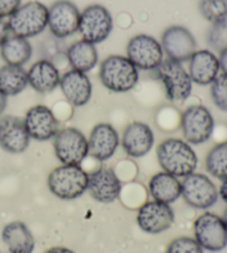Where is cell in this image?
<instances>
[{"instance_id":"obj_1","label":"cell","mask_w":227,"mask_h":253,"mask_svg":"<svg viewBox=\"0 0 227 253\" xmlns=\"http://www.w3.org/2000/svg\"><path fill=\"white\" fill-rule=\"evenodd\" d=\"M157 162L164 172L176 178L193 173L197 167V156L190 144L178 138L165 139L156 148Z\"/></svg>"},{"instance_id":"obj_2","label":"cell","mask_w":227,"mask_h":253,"mask_svg":"<svg viewBox=\"0 0 227 253\" xmlns=\"http://www.w3.org/2000/svg\"><path fill=\"white\" fill-rule=\"evenodd\" d=\"M99 78L104 88L123 93L131 91L138 84L139 69L126 57L112 55L100 65Z\"/></svg>"},{"instance_id":"obj_3","label":"cell","mask_w":227,"mask_h":253,"mask_svg":"<svg viewBox=\"0 0 227 253\" xmlns=\"http://www.w3.org/2000/svg\"><path fill=\"white\" fill-rule=\"evenodd\" d=\"M48 188L61 200H75L87 191L88 173L80 166L62 165L49 173Z\"/></svg>"},{"instance_id":"obj_4","label":"cell","mask_w":227,"mask_h":253,"mask_svg":"<svg viewBox=\"0 0 227 253\" xmlns=\"http://www.w3.org/2000/svg\"><path fill=\"white\" fill-rule=\"evenodd\" d=\"M12 36L21 38L37 37L48 27V7L40 1H29L17 9L8 18Z\"/></svg>"},{"instance_id":"obj_5","label":"cell","mask_w":227,"mask_h":253,"mask_svg":"<svg viewBox=\"0 0 227 253\" xmlns=\"http://www.w3.org/2000/svg\"><path fill=\"white\" fill-rule=\"evenodd\" d=\"M158 79L165 89L166 98L172 102H183L192 93L193 83L183 65L170 59L163 60L156 69Z\"/></svg>"},{"instance_id":"obj_6","label":"cell","mask_w":227,"mask_h":253,"mask_svg":"<svg viewBox=\"0 0 227 253\" xmlns=\"http://www.w3.org/2000/svg\"><path fill=\"white\" fill-rule=\"evenodd\" d=\"M113 30V17L102 4H91L81 12L79 29L81 38L98 44L107 40Z\"/></svg>"},{"instance_id":"obj_7","label":"cell","mask_w":227,"mask_h":253,"mask_svg":"<svg viewBox=\"0 0 227 253\" xmlns=\"http://www.w3.org/2000/svg\"><path fill=\"white\" fill-rule=\"evenodd\" d=\"M53 149L62 165L80 166L89 156L88 139L80 130L72 126L58 131L53 138Z\"/></svg>"},{"instance_id":"obj_8","label":"cell","mask_w":227,"mask_h":253,"mask_svg":"<svg viewBox=\"0 0 227 253\" xmlns=\"http://www.w3.org/2000/svg\"><path fill=\"white\" fill-rule=\"evenodd\" d=\"M181 129L186 142L202 144L212 137L214 119L206 107L189 106L181 116Z\"/></svg>"},{"instance_id":"obj_9","label":"cell","mask_w":227,"mask_h":253,"mask_svg":"<svg viewBox=\"0 0 227 253\" xmlns=\"http://www.w3.org/2000/svg\"><path fill=\"white\" fill-rule=\"evenodd\" d=\"M126 58L140 70H155L164 60V52L155 38L140 34L129 40Z\"/></svg>"},{"instance_id":"obj_10","label":"cell","mask_w":227,"mask_h":253,"mask_svg":"<svg viewBox=\"0 0 227 253\" xmlns=\"http://www.w3.org/2000/svg\"><path fill=\"white\" fill-rule=\"evenodd\" d=\"M195 240L203 249L219 252L227 246V227L223 218L205 212L194 222Z\"/></svg>"},{"instance_id":"obj_11","label":"cell","mask_w":227,"mask_h":253,"mask_svg":"<svg viewBox=\"0 0 227 253\" xmlns=\"http://www.w3.org/2000/svg\"><path fill=\"white\" fill-rule=\"evenodd\" d=\"M181 183L184 201L195 209H208L219 199L216 186L205 174L193 172L184 177Z\"/></svg>"},{"instance_id":"obj_12","label":"cell","mask_w":227,"mask_h":253,"mask_svg":"<svg viewBox=\"0 0 227 253\" xmlns=\"http://www.w3.org/2000/svg\"><path fill=\"white\" fill-rule=\"evenodd\" d=\"M81 12L69 0H58L48 8V28L57 39H65L78 33Z\"/></svg>"},{"instance_id":"obj_13","label":"cell","mask_w":227,"mask_h":253,"mask_svg":"<svg viewBox=\"0 0 227 253\" xmlns=\"http://www.w3.org/2000/svg\"><path fill=\"white\" fill-rule=\"evenodd\" d=\"M161 46L167 59L183 63L189 60L196 51V40L192 33L183 26H170L163 31Z\"/></svg>"},{"instance_id":"obj_14","label":"cell","mask_w":227,"mask_h":253,"mask_svg":"<svg viewBox=\"0 0 227 253\" xmlns=\"http://www.w3.org/2000/svg\"><path fill=\"white\" fill-rule=\"evenodd\" d=\"M174 212L170 205L157 201H148L140 208L136 222L141 230L150 234L166 231L174 222Z\"/></svg>"},{"instance_id":"obj_15","label":"cell","mask_w":227,"mask_h":253,"mask_svg":"<svg viewBox=\"0 0 227 253\" xmlns=\"http://www.w3.org/2000/svg\"><path fill=\"white\" fill-rule=\"evenodd\" d=\"M25 126L30 139L48 141L59 131V121L47 106L37 105L27 111L24 118Z\"/></svg>"},{"instance_id":"obj_16","label":"cell","mask_w":227,"mask_h":253,"mask_svg":"<svg viewBox=\"0 0 227 253\" xmlns=\"http://www.w3.org/2000/svg\"><path fill=\"white\" fill-rule=\"evenodd\" d=\"M122 184L114 171L110 168H100L88 174V188L95 201L101 203H112L119 198Z\"/></svg>"},{"instance_id":"obj_17","label":"cell","mask_w":227,"mask_h":253,"mask_svg":"<svg viewBox=\"0 0 227 253\" xmlns=\"http://www.w3.org/2000/svg\"><path fill=\"white\" fill-rule=\"evenodd\" d=\"M30 137L25 126L24 119L16 116H3L0 118V147L9 153H21L27 150Z\"/></svg>"},{"instance_id":"obj_18","label":"cell","mask_w":227,"mask_h":253,"mask_svg":"<svg viewBox=\"0 0 227 253\" xmlns=\"http://www.w3.org/2000/svg\"><path fill=\"white\" fill-rule=\"evenodd\" d=\"M120 144L117 131L110 124H98L88 139L89 155L99 161H107L114 155Z\"/></svg>"},{"instance_id":"obj_19","label":"cell","mask_w":227,"mask_h":253,"mask_svg":"<svg viewBox=\"0 0 227 253\" xmlns=\"http://www.w3.org/2000/svg\"><path fill=\"white\" fill-rule=\"evenodd\" d=\"M124 152L131 158H142L154 146V133L151 126L140 121H134L124 129L121 140Z\"/></svg>"},{"instance_id":"obj_20","label":"cell","mask_w":227,"mask_h":253,"mask_svg":"<svg viewBox=\"0 0 227 253\" xmlns=\"http://www.w3.org/2000/svg\"><path fill=\"white\" fill-rule=\"evenodd\" d=\"M59 85L67 101L75 107L85 106L92 96V84L84 72L67 71L61 76Z\"/></svg>"},{"instance_id":"obj_21","label":"cell","mask_w":227,"mask_h":253,"mask_svg":"<svg viewBox=\"0 0 227 253\" xmlns=\"http://www.w3.org/2000/svg\"><path fill=\"white\" fill-rule=\"evenodd\" d=\"M219 58L211 50H196L189 60V75L192 83L198 85L211 84L220 75Z\"/></svg>"},{"instance_id":"obj_22","label":"cell","mask_w":227,"mask_h":253,"mask_svg":"<svg viewBox=\"0 0 227 253\" xmlns=\"http://www.w3.org/2000/svg\"><path fill=\"white\" fill-rule=\"evenodd\" d=\"M28 84L39 93H50L56 89L60 83V71L56 65L49 59L36 61L27 71Z\"/></svg>"},{"instance_id":"obj_23","label":"cell","mask_w":227,"mask_h":253,"mask_svg":"<svg viewBox=\"0 0 227 253\" xmlns=\"http://www.w3.org/2000/svg\"><path fill=\"white\" fill-rule=\"evenodd\" d=\"M1 238L10 253H33L35 250V238L24 222L13 221L2 229Z\"/></svg>"},{"instance_id":"obj_24","label":"cell","mask_w":227,"mask_h":253,"mask_svg":"<svg viewBox=\"0 0 227 253\" xmlns=\"http://www.w3.org/2000/svg\"><path fill=\"white\" fill-rule=\"evenodd\" d=\"M149 191L154 201L171 205L182 196V183L174 175L162 171L150 180Z\"/></svg>"},{"instance_id":"obj_25","label":"cell","mask_w":227,"mask_h":253,"mask_svg":"<svg viewBox=\"0 0 227 253\" xmlns=\"http://www.w3.org/2000/svg\"><path fill=\"white\" fill-rule=\"evenodd\" d=\"M68 63L72 70L88 74L98 65L99 55L95 44L81 39L68 48L66 52Z\"/></svg>"},{"instance_id":"obj_26","label":"cell","mask_w":227,"mask_h":253,"mask_svg":"<svg viewBox=\"0 0 227 253\" xmlns=\"http://www.w3.org/2000/svg\"><path fill=\"white\" fill-rule=\"evenodd\" d=\"M34 49L28 39L10 35L0 46V55L6 65L22 67L33 57Z\"/></svg>"},{"instance_id":"obj_27","label":"cell","mask_w":227,"mask_h":253,"mask_svg":"<svg viewBox=\"0 0 227 253\" xmlns=\"http://www.w3.org/2000/svg\"><path fill=\"white\" fill-rule=\"evenodd\" d=\"M28 85V75L24 67L4 65L0 67V92L12 97L21 93Z\"/></svg>"},{"instance_id":"obj_28","label":"cell","mask_w":227,"mask_h":253,"mask_svg":"<svg viewBox=\"0 0 227 253\" xmlns=\"http://www.w3.org/2000/svg\"><path fill=\"white\" fill-rule=\"evenodd\" d=\"M205 167L208 173L219 180L227 179V141L213 147L207 153Z\"/></svg>"},{"instance_id":"obj_29","label":"cell","mask_w":227,"mask_h":253,"mask_svg":"<svg viewBox=\"0 0 227 253\" xmlns=\"http://www.w3.org/2000/svg\"><path fill=\"white\" fill-rule=\"evenodd\" d=\"M198 10L212 25L227 21V0H199Z\"/></svg>"},{"instance_id":"obj_30","label":"cell","mask_w":227,"mask_h":253,"mask_svg":"<svg viewBox=\"0 0 227 253\" xmlns=\"http://www.w3.org/2000/svg\"><path fill=\"white\" fill-rule=\"evenodd\" d=\"M208 47L213 51L222 52L227 48V21L212 25L206 35Z\"/></svg>"},{"instance_id":"obj_31","label":"cell","mask_w":227,"mask_h":253,"mask_svg":"<svg viewBox=\"0 0 227 253\" xmlns=\"http://www.w3.org/2000/svg\"><path fill=\"white\" fill-rule=\"evenodd\" d=\"M211 98L221 111L227 112V75L223 72L211 84Z\"/></svg>"},{"instance_id":"obj_32","label":"cell","mask_w":227,"mask_h":253,"mask_svg":"<svg viewBox=\"0 0 227 253\" xmlns=\"http://www.w3.org/2000/svg\"><path fill=\"white\" fill-rule=\"evenodd\" d=\"M165 253H204L203 248L195 239L190 237H179L167 247Z\"/></svg>"},{"instance_id":"obj_33","label":"cell","mask_w":227,"mask_h":253,"mask_svg":"<svg viewBox=\"0 0 227 253\" xmlns=\"http://www.w3.org/2000/svg\"><path fill=\"white\" fill-rule=\"evenodd\" d=\"M21 6V0H0V17L9 18Z\"/></svg>"},{"instance_id":"obj_34","label":"cell","mask_w":227,"mask_h":253,"mask_svg":"<svg viewBox=\"0 0 227 253\" xmlns=\"http://www.w3.org/2000/svg\"><path fill=\"white\" fill-rule=\"evenodd\" d=\"M10 29H9L8 20L6 18L0 17V46L6 42L9 36H10Z\"/></svg>"},{"instance_id":"obj_35","label":"cell","mask_w":227,"mask_h":253,"mask_svg":"<svg viewBox=\"0 0 227 253\" xmlns=\"http://www.w3.org/2000/svg\"><path fill=\"white\" fill-rule=\"evenodd\" d=\"M219 61H220V68L222 72L227 75V48L224 49L222 52H220Z\"/></svg>"},{"instance_id":"obj_36","label":"cell","mask_w":227,"mask_h":253,"mask_svg":"<svg viewBox=\"0 0 227 253\" xmlns=\"http://www.w3.org/2000/svg\"><path fill=\"white\" fill-rule=\"evenodd\" d=\"M44 253H75V252L70 249H68V248L53 247V248H50V249L45 251Z\"/></svg>"},{"instance_id":"obj_37","label":"cell","mask_w":227,"mask_h":253,"mask_svg":"<svg viewBox=\"0 0 227 253\" xmlns=\"http://www.w3.org/2000/svg\"><path fill=\"white\" fill-rule=\"evenodd\" d=\"M219 193H220L221 198L227 203V179L223 180V182H222Z\"/></svg>"},{"instance_id":"obj_38","label":"cell","mask_w":227,"mask_h":253,"mask_svg":"<svg viewBox=\"0 0 227 253\" xmlns=\"http://www.w3.org/2000/svg\"><path fill=\"white\" fill-rule=\"evenodd\" d=\"M7 98H8L7 96H4L2 92H0V115H1L4 111V109L7 108V103H8Z\"/></svg>"},{"instance_id":"obj_39","label":"cell","mask_w":227,"mask_h":253,"mask_svg":"<svg viewBox=\"0 0 227 253\" xmlns=\"http://www.w3.org/2000/svg\"><path fill=\"white\" fill-rule=\"evenodd\" d=\"M223 220H224V222H225V224H226V227H227V209H226V211H225V213H224V218H223Z\"/></svg>"}]
</instances>
